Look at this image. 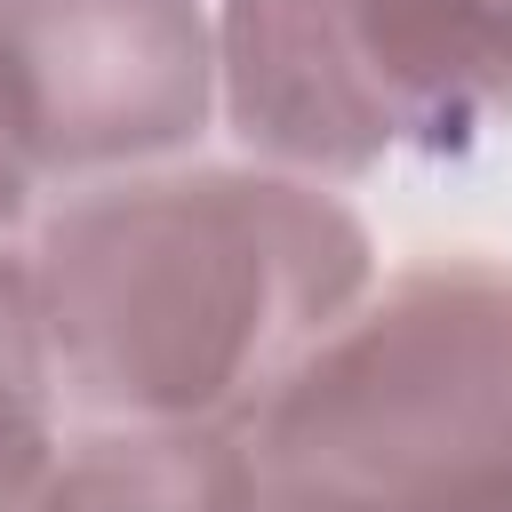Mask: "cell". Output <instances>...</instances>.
Instances as JSON below:
<instances>
[{"instance_id": "obj_1", "label": "cell", "mask_w": 512, "mask_h": 512, "mask_svg": "<svg viewBox=\"0 0 512 512\" xmlns=\"http://www.w3.org/2000/svg\"><path fill=\"white\" fill-rule=\"evenodd\" d=\"M384 280L368 216L264 160H176L40 208L32 288L64 424L248 432Z\"/></svg>"}, {"instance_id": "obj_2", "label": "cell", "mask_w": 512, "mask_h": 512, "mask_svg": "<svg viewBox=\"0 0 512 512\" xmlns=\"http://www.w3.org/2000/svg\"><path fill=\"white\" fill-rule=\"evenodd\" d=\"M256 512H512V256L384 272L248 424Z\"/></svg>"}, {"instance_id": "obj_3", "label": "cell", "mask_w": 512, "mask_h": 512, "mask_svg": "<svg viewBox=\"0 0 512 512\" xmlns=\"http://www.w3.org/2000/svg\"><path fill=\"white\" fill-rule=\"evenodd\" d=\"M216 80L240 160L344 192L512 136V0H216Z\"/></svg>"}, {"instance_id": "obj_4", "label": "cell", "mask_w": 512, "mask_h": 512, "mask_svg": "<svg viewBox=\"0 0 512 512\" xmlns=\"http://www.w3.org/2000/svg\"><path fill=\"white\" fill-rule=\"evenodd\" d=\"M216 120V0H0V136L32 192L200 160Z\"/></svg>"}, {"instance_id": "obj_5", "label": "cell", "mask_w": 512, "mask_h": 512, "mask_svg": "<svg viewBox=\"0 0 512 512\" xmlns=\"http://www.w3.org/2000/svg\"><path fill=\"white\" fill-rule=\"evenodd\" d=\"M32 512H256V456L208 424H64Z\"/></svg>"}, {"instance_id": "obj_6", "label": "cell", "mask_w": 512, "mask_h": 512, "mask_svg": "<svg viewBox=\"0 0 512 512\" xmlns=\"http://www.w3.org/2000/svg\"><path fill=\"white\" fill-rule=\"evenodd\" d=\"M64 448L40 288H32V240L0 248V512H32L40 480Z\"/></svg>"}, {"instance_id": "obj_7", "label": "cell", "mask_w": 512, "mask_h": 512, "mask_svg": "<svg viewBox=\"0 0 512 512\" xmlns=\"http://www.w3.org/2000/svg\"><path fill=\"white\" fill-rule=\"evenodd\" d=\"M32 224H40V192H32V176L16 168V152L0 136V248H24Z\"/></svg>"}]
</instances>
